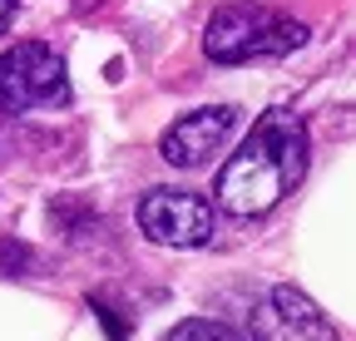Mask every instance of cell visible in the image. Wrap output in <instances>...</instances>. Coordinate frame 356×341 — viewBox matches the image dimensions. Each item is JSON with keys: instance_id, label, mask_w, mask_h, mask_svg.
I'll use <instances>...</instances> for the list:
<instances>
[{"instance_id": "obj_1", "label": "cell", "mask_w": 356, "mask_h": 341, "mask_svg": "<svg viewBox=\"0 0 356 341\" xmlns=\"http://www.w3.org/2000/svg\"><path fill=\"white\" fill-rule=\"evenodd\" d=\"M302 178H307V124L287 109H267L243 139V149L222 163L213 193L233 218H257V213L277 208Z\"/></svg>"}, {"instance_id": "obj_2", "label": "cell", "mask_w": 356, "mask_h": 341, "mask_svg": "<svg viewBox=\"0 0 356 341\" xmlns=\"http://www.w3.org/2000/svg\"><path fill=\"white\" fill-rule=\"evenodd\" d=\"M307 40V30L287 15H273V10H257V6H228L208 20V35H203V50L208 60L218 65H248V60H273V55H287Z\"/></svg>"}, {"instance_id": "obj_3", "label": "cell", "mask_w": 356, "mask_h": 341, "mask_svg": "<svg viewBox=\"0 0 356 341\" xmlns=\"http://www.w3.org/2000/svg\"><path fill=\"white\" fill-rule=\"evenodd\" d=\"M70 104V74L50 45H15L0 55V114Z\"/></svg>"}, {"instance_id": "obj_4", "label": "cell", "mask_w": 356, "mask_h": 341, "mask_svg": "<svg viewBox=\"0 0 356 341\" xmlns=\"http://www.w3.org/2000/svg\"><path fill=\"white\" fill-rule=\"evenodd\" d=\"M139 228L159 247H203L213 238V203L184 188H154L139 203Z\"/></svg>"}, {"instance_id": "obj_5", "label": "cell", "mask_w": 356, "mask_h": 341, "mask_svg": "<svg viewBox=\"0 0 356 341\" xmlns=\"http://www.w3.org/2000/svg\"><path fill=\"white\" fill-rule=\"evenodd\" d=\"M248 341H337V326L307 292L273 287L248 322Z\"/></svg>"}, {"instance_id": "obj_6", "label": "cell", "mask_w": 356, "mask_h": 341, "mask_svg": "<svg viewBox=\"0 0 356 341\" xmlns=\"http://www.w3.org/2000/svg\"><path fill=\"white\" fill-rule=\"evenodd\" d=\"M238 129V109L233 104H213V109H193L173 124V129L159 139V153L173 163V168H198L208 163L222 144H228V134Z\"/></svg>"}, {"instance_id": "obj_7", "label": "cell", "mask_w": 356, "mask_h": 341, "mask_svg": "<svg viewBox=\"0 0 356 341\" xmlns=\"http://www.w3.org/2000/svg\"><path fill=\"white\" fill-rule=\"evenodd\" d=\"M168 341H243V336L228 331V326H218V322H178L168 331Z\"/></svg>"}, {"instance_id": "obj_8", "label": "cell", "mask_w": 356, "mask_h": 341, "mask_svg": "<svg viewBox=\"0 0 356 341\" xmlns=\"http://www.w3.org/2000/svg\"><path fill=\"white\" fill-rule=\"evenodd\" d=\"M10 20H15V0H0V35L10 30Z\"/></svg>"}]
</instances>
